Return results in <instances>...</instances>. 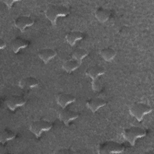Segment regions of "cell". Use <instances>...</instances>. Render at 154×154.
<instances>
[{"mask_svg":"<svg viewBox=\"0 0 154 154\" xmlns=\"http://www.w3.org/2000/svg\"><path fill=\"white\" fill-rule=\"evenodd\" d=\"M57 55V52L51 48H45L41 49L38 52L39 58L45 63H48L51 60L54 58Z\"/></svg>","mask_w":154,"mask_h":154,"instance_id":"5bb4252c","label":"cell"},{"mask_svg":"<svg viewBox=\"0 0 154 154\" xmlns=\"http://www.w3.org/2000/svg\"><path fill=\"white\" fill-rule=\"evenodd\" d=\"M125 147L122 144L114 141H108L100 143L97 148V153H119L124 151Z\"/></svg>","mask_w":154,"mask_h":154,"instance_id":"3957f363","label":"cell"},{"mask_svg":"<svg viewBox=\"0 0 154 154\" xmlns=\"http://www.w3.org/2000/svg\"><path fill=\"white\" fill-rule=\"evenodd\" d=\"M81 64V63L74 58L65 60L62 64L63 69L68 73H70L77 69Z\"/></svg>","mask_w":154,"mask_h":154,"instance_id":"e0dca14e","label":"cell"},{"mask_svg":"<svg viewBox=\"0 0 154 154\" xmlns=\"http://www.w3.org/2000/svg\"><path fill=\"white\" fill-rule=\"evenodd\" d=\"M3 2L6 4V5L7 6V7H8V8H11V7L13 6V3H15L16 2H17V1H16V0H14V1H11V0H7V1H3Z\"/></svg>","mask_w":154,"mask_h":154,"instance_id":"7402d4cb","label":"cell"},{"mask_svg":"<svg viewBox=\"0 0 154 154\" xmlns=\"http://www.w3.org/2000/svg\"><path fill=\"white\" fill-rule=\"evenodd\" d=\"M91 87L93 90L94 91H99L101 89V84L97 79L92 80Z\"/></svg>","mask_w":154,"mask_h":154,"instance_id":"44dd1931","label":"cell"},{"mask_svg":"<svg viewBox=\"0 0 154 154\" xmlns=\"http://www.w3.org/2000/svg\"><path fill=\"white\" fill-rule=\"evenodd\" d=\"M5 46H6L5 42L3 40L1 39V41H0V48H1V49H4Z\"/></svg>","mask_w":154,"mask_h":154,"instance_id":"603a6c76","label":"cell"},{"mask_svg":"<svg viewBox=\"0 0 154 154\" xmlns=\"http://www.w3.org/2000/svg\"><path fill=\"white\" fill-rule=\"evenodd\" d=\"M39 84L38 81L32 76H28L21 79L19 81V86L23 89H29L36 87Z\"/></svg>","mask_w":154,"mask_h":154,"instance_id":"7c38bea8","label":"cell"},{"mask_svg":"<svg viewBox=\"0 0 154 154\" xmlns=\"http://www.w3.org/2000/svg\"><path fill=\"white\" fill-rule=\"evenodd\" d=\"M100 54L106 61H111L116 55V51L111 48H105L100 51Z\"/></svg>","mask_w":154,"mask_h":154,"instance_id":"ac0fdd59","label":"cell"},{"mask_svg":"<svg viewBox=\"0 0 154 154\" xmlns=\"http://www.w3.org/2000/svg\"><path fill=\"white\" fill-rule=\"evenodd\" d=\"M111 16V11L105 8L99 7L96 9L94 13V16L97 20L101 23L106 22Z\"/></svg>","mask_w":154,"mask_h":154,"instance_id":"2e32d148","label":"cell"},{"mask_svg":"<svg viewBox=\"0 0 154 154\" xmlns=\"http://www.w3.org/2000/svg\"><path fill=\"white\" fill-rule=\"evenodd\" d=\"M66 40L71 46L75 45L76 42L83 38V33L78 31H72L69 32L66 35Z\"/></svg>","mask_w":154,"mask_h":154,"instance_id":"9a60e30c","label":"cell"},{"mask_svg":"<svg viewBox=\"0 0 154 154\" xmlns=\"http://www.w3.org/2000/svg\"><path fill=\"white\" fill-rule=\"evenodd\" d=\"M106 104V101L100 97H93L87 101V106L92 112H96Z\"/></svg>","mask_w":154,"mask_h":154,"instance_id":"30bf717a","label":"cell"},{"mask_svg":"<svg viewBox=\"0 0 154 154\" xmlns=\"http://www.w3.org/2000/svg\"><path fill=\"white\" fill-rule=\"evenodd\" d=\"M16 136L15 133L10 129H4L0 134V142L2 144L6 143L8 141L11 140Z\"/></svg>","mask_w":154,"mask_h":154,"instance_id":"d6986e66","label":"cell"},{"mask_svg":"<svg viewBox=\"0 0 154 154\" xmlns=\"http://www.w3.org/2000/svg\"><path fill=\"white\" fill-rule=\"evenodd\" d=\"M34 23V20L30 16H20L16 19L14 21V25L21 32H23L27 27L32 26Z\"/></svg>","mask_w":154,"mask_h":154,"instance_id":"ba28073f","label":"cell"},{"mask_svg":"<svg viewBox=\"0 0 154 154\" xmlns=\"http://www.w3.org/2000/svg\"><path fill=\"white\" fill-rule=\"evenodd\" d=\"M76 97L72 94L65 93H60L56 96L57 103L63 108H66L67 105L74 102Z\"/></svg>","mask_w":154,"mask_h":154,"instance_id":"9c48e42d","label":"cell"},{"mask_svg":"<svg viewBox=\"0 0 154 154\" xmlns=\"http://www.w3.org/2000/svg\"><path fill=\"white\" fill-rule=\"evenodd\" d=\"M29 45L28 41L21 37H16L11 42V48L14 53L17 54L20 49L26 48Z\"/></svg>","mask_w":154,"mask_h":154,"instance_id":"4fadbf2b","label":"cell"},{"mask_svg":"<svg viewBox=\"0 0 154 154\" xmlns=\"http://www.w3.org/2000/svg\"><path fill=\"white\" fill-rule=\"evenodd\" d=\"M152 111L149 105L141 102H136L131 105L129 108V113L135 117L138 121H141L144 116Z\"/></svg>","mask_w":154,"mask_h":154,"instance_id":"277c9868","label":"cell"},{"mask_svg":"<svg viewBox=\"0 0 154 154\" xmlns=\"http://www.w3.org/2000/svg\"><path fill=\"white\" fill-rule=\"evenodd\" d=\"M146 134L145 130L140 127L131 126L125 129L122 132L123 137L132 146H134L138 138L144 137Z\"/></svg>","mask_w":154,"mask_h":154,"instance_id":"7a4b0ae2","label":"cell"},{"mask_svg":"<svg viewBox=\"0 0 154 154\" xmlns=\"http://www.w3.org/2000/svg\"><path fill=\"white\" fill-rule=\"evenodd\" d=\"M52 126L51 122L46 120L40 119L31 122L29 125V130L38 138L43 132L49 131L52 128Z\"/></svg>","mask_w":154,"mask_h":154,"instance_id":"5b68a950","label":"cell"},{"mask_svg":"<svg viewBox=\"0 0 154 154\" xmlns=\"http://www.w3.org/2000/svg\"><path fill=\"white\" fill-rule=\"evenodd\" d=\"M105 73V69L102 66L99 65H94L88 67L85 73L87 76H88L92 80H94L97 79V78Z\"/></svg>","mask_w":154,"mask_h":154,"instance_id":"8fae6325","label":"cell"},{"mask_svg":"<svg viewBox=\"0 0 154 154\" xmlns=\"http://www.w3.org/2000/svg\"><path fill=\"white\" fill-rule=\"evenodd\" d=\"M70 10L68 7L61 5H50L45 10V14L46 18L52 25H55L57 19L69 15Z\"/></svg>","mask_w":154,"mask_h":154,"instance_id":"6da1fadb","label":"cell"},{"mask_svg":"<svg viewBox=\"0 0 154 154\" xmlns=\"http://www.w3.org/2000/svg\"><path fill=\"white\" fill-rule=\"evenodd\" d=\"M26 102L24 97L19 95H11L5 100L7 107L11 111H14L18 107L22 106Z\"/></svg>","mask_w":154,"mask_h":154,"instance_id":"8992f818","label":"cell"},{"mask_svg":"<svg viewBox=\"0 0 154 154\" xmlns=\"http://www.w3.org/2000/svg\"><path fill=\"white\" fill-rule=\"evenodd\" d=\"M78 116V112L66 108H63L58 113L59 119L65 125H68L70 122L77 119Z\"/></svg>","mask_w":154,"mask_h":154,"instance_id":"52a82bcc","label":"cell"},{"mask_svg":"<svg viewBox=\"0 0 154 154\" xmlns=\"http://www.w3.org/2000/svg\"><path fill=\"white\" fill-rule=\"evenodd\" d=\"M88 52L86 49L82 48H78L75 49L72 54L73 58L76 60L81 63L82 60L88 55Z\"/></svg>","mask_w":154,"mask_h":154,"instance_id":"ffe728a7","label":"cell"}]
</instances>
